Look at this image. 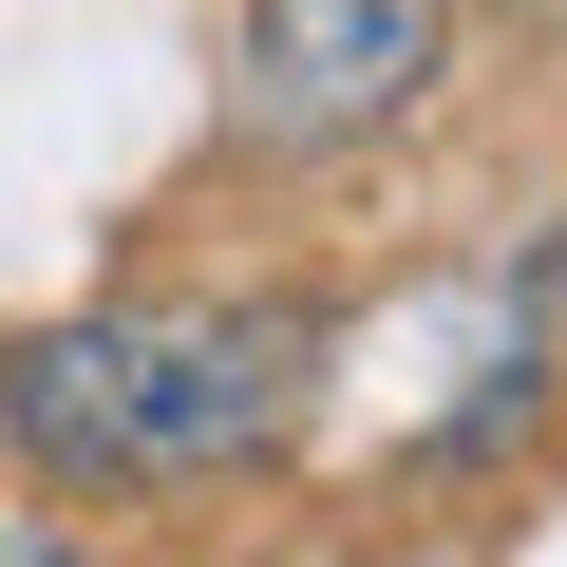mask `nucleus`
Instances as JSON below:
<instances>
[{
	"label": "nucleus",
	"mask_w": 567,
	"mask_h": 567,
	"mask_svg": "<svg viewBox=\"0 0 567 567\" xmlns=\"http://www.w3.org/2000/svg\"><path fill=\"white\" fill-rule=\"evenodd\" d=\"M303 379H322V303H284V284L95 303V322L0 341V454L58 492H189L303 435Z\"/></svg>",
	"instance_id": "1"
},
{
	"label": "nucleus",
	"mask_w": 567,
	"mask_h": 567,
	"mask_svg": "<svg viewBox=\"0 0 567 567\" xmlns=\"http://www.w3.org/2000/svg\"><path fill=\"white\" fill-rule=\"evenodd\" d=\"M435 76H454V0H246V39H227V152H265V171L379 152Z\"/></svg>",
	"instance_id": "2"
},
{
	"label": "nucleus",
	"mask_w": 567,
	"mask_h": 567,
	"mask_svg": "<svg viewBox=\"0 0 567 567\" xmlns=\"http://www.w3.org/2000/svg\"><path fill=\"white\" fill-rule=\"evenodd\" d=\"M529 303H548V341H567V208H548V246H529Z\"/></svg>",
	"instance_id": "3"
},
{
	"label": "nucleus",
	"mask_w": 567,
	"mask_h": 567,
	"mask_svg": "<svg viewBox=\"0 0 567 567\" xmlns=\"http://www.w3.org/2000/svg\"><path fill=\"white\" fill-rule=\"evenodd\" d=\"M0 567H76V548H58V529H0Z\"/></svg>",
	"instance_id": "4"
}]
</instances>
